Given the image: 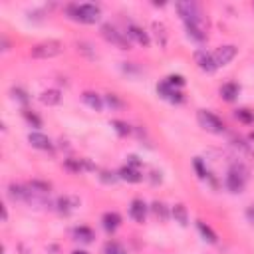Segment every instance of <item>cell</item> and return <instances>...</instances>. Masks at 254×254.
Masks as SVG:
<instances>
[{"label":"cell","mask_w":254,"mask_h":254,"mask_svg":"<svg viewBox=\"0 0 254 254\" xmlns=\"http://www.w3.org/2000/svg\"><path fill=\"white\" fill-rule=\"evenodd\" d=\"M65 10L71 20H77L81 24H95L101 18V10L95 4H69Z\"/></svg>","instance_id":"obj_1"},{"label":"cell","mask_w":254,"mask_h":254,"mask_svg":"<svg viewBox=\"0 0 254 254\" xmlns=\"http://www.w3.org/2000/svg\"><path fill=\"white\" fill-rule=\"evenodd\" d=\"M246 179H248V171H246V167H244L242 163H236V165H232V167L228 169L226 179H224V187H226L232 194H238V192L244 190V187H246Z\"/></svg>","instance_id":"obj_2"},{"label":"cell","mask_w":254,"mask_h":254,"mask_svg":"<svg viewBox=\"0 0 254 254\" xmlns=\"http://www.w3.org/2000/svg\"><path fill=\"white\" fill-rule=\"evenodd\" d=\"M179 16L183 18L185 24H196V26H202L204 28V18H202V10L196 2L192 0H183V2H177L175 4Z\"/></svg>","instance_id":"obj_3"},{"label":"cell","mask_w":254,"mask_h":254,"mask_svg":"<svg viewBox=\"0 0 254 254\" xmlns=\"http://www.w3.org/2000/svg\"><path fill=\"white\" fill-rule=\"evenodd\" d=\"M64 52V44L58 42V40H46V42H40L36 46H32L30 50V56L32 58H38V60H46V58H56Z\"/></svg>","instance_id":"obj_4"},{"label":"cell","mask_w":254,"mask_h":254,"mask_svg":"<svg viewBox=\"0 0 254 254\" xmlns=\"http://www.w3.org/2000/svg\"><path fill=\"white\" fill-rule=\"evenodd\" d=\"M196 119H198V125H200L202 129H206L208 133H216V135L224 133V123H222V119H220L218 115H214L212 111L198 109Z\"/></svg>","instance_id":"obj_5"},{"label":"cell","mask_w":254,"mask_h":254,"mask_svg":"<svg viewBox=\"0 0 254 254\" xmlns=\"http://www.w3.org/2000/svg\"><path fill=\"white\" fill-rule=\"evenodd\" d=\"M101 36L107 40V42H111V44H115L117 48H121V50H129L131 48V42H129V38H127V34L125 32H119L115 26H111V24H103L101 26Z\"/></svg>","instance_id":"obj_6"},{"label":"cell","mask_w":254,"mask_h":254,"mask_svg":"<svg viewBox=\"0 0 254 254\" xmlns=\"http://www.w3.org/2000/svg\"><path fill=\"white\" fill-rule=\"evenodd\" d=\"M236 46L234 44H224V46H220V48H216V52L212 54V58H214V64H216V67H222V65H228L232 60H234V56H236Z\"/></svg>","instance_id":"obj_7"},{"label":"cell","mask_w":254,"mask_h":254,"mask_svg":"<svg viewBox=\"0 0 254 254\" xmlns=\"http://www.w3.org/2000/svg\"><path fill=\"white\" fill-rule=\"evenodd\" d=\"M157 93H159V97H163V99H167V101H171V103H183V99H185L183 91L171 87L165 79H163L161 83H157Z\"/></svg>","instance_id":"obj_8"},{"label":"cell","mask_w":254,"mask_h":254,"mask_svg":"<svg viewBox=\"0 0 254 254\" xmlns=\"http://www.w3.org/2000/svg\"><path fill=\"white\" fill-rule=\"evenodd\" d=\"M194 62H196V65H198L202 71H206V73H212V71L218 69L216 64H214L212 54H208L206 50H196V52H194Z\"/></svg>","instance_id":"obj_9"},{"label":"cell","mask_w":254,"mask_h":254,"mask_svg":"<svg viewBox=\"0 0 254 254\" xmlns=\"http://www.w3.org/2000/svg\"><path fill=\"white\" fill-rule=\"evenodd\" d=\"M147 210H149V206H147V202H145L143 198H133L131 204H129V216H131L135 222H139V224L145 222Z\"/></svg>","instance_id":"obj_10"},{"label":"cell","mask_w":254,"mask_h":254,"mask_svg":"<svg viewBox=\"0 0 254 254\" xmlns=\"http://www.w3.org/2000/svg\"><path fill=\"white\" fill-rule=\"evenodd\" d=\"M79 204H81V200H79L77 196H69V194H65V196H60V198L56 200V210L62 212V214H69V212L75 210Z\"/></svg>","instance_id":"obj_11"},{"label":"cell","mask_w":254,"mask_h":254,"mask_svg":"<svg viewBox=\"0 0 254 254\" xmlns=\"http://www.w3.org/2000/svg\"><path fill=\"white\" fill-rule=\"evenodd\" d=\"M125 34H127V38H129V40H135V42H137V44H141L143 48H147V46L151 44L149 34H147L143 28L135 26V24H129V26H127V30H125Z\"/></svg>","instance_id":"obj_12"},{"label":"cell","mask_w":254,"mask_h":254,"mask_svg":"<svg viewBox=\"0 0 254 254\" xmlns=\"http://www.w3.org/2000/svg\"><path fill=\"white\" fill-rule=\"evenodd\" d=\"M218 93H220V97H222L224 101H234V99L238 97V93H240V85L234 83V81H226V83L220 85Z\"/></svg>","instance_id":"obj_13"},{"label":"cell","mask_w":254,"mask_h":254,"mask_svg":"<svg viewBox=\"0 0 254 254\" xmlns=\"http://www.w3.org/2000/svg\"><path fill=\"white\" fill-rule=\"evenodd\" d=\"M117 177H119L121 181H127V183H141V181H143L141 171H139V169H133V167H127V165L117 171Z\"/></svg>","instance_id":"obj_14"},{"label":"cell","mask_w":254,"mask_h":254,"mask_svg":"<svg viewBox=\"0 0 254 254\" xmlns=\"http://www.w3.org/2000/svg\"><path fill=\"white\" fill-rule=\"evenodd\" d=\"M101 224H103V228H105L107 232H115V230L121 226V216H119L117 212H113V210H107V212L101 216Z\"/></svg>","instance_id":"obj_15"},{"label":"cell","mask_w":254,"mask_h":254,"mask_svg":"<svg viewBox=\"0 0 254 254\" xmlns=\"http://www.w3.org/2000/svg\"><path fill=\"white\" fill-rule=\"evenodd\" d=\"M28 141H30V145L34 149H42V151H50L52 149V141L46 135H42V133H30Z\"/></svg>","instance_id":"obj_16"},{"label":"cell","mask_w":254,"mask_h":254,"mask_svg":"<svg viewBox=\"0 0 254 254\" xmlns=\"http://www.w3.org/2000/svg\"><path fill=\"white\" fill-rule=\"evenodd\" d=\"M40 101L44 105H48V107L58 105L62 101V93H60V89H46V91L40 93Z\"/></svg>","instance_id":"obj_17"},{"label":"cell","mask_w":254,"mask_h":254,"mask_svg":"<svg viewBox=\"0 0 254 254\" xmlns=\"http://www.w3.org/2000/svg\"><path fill=\"white\" fill-rule=\"evenodd\" d=\"M71 234H73V238L75 240H79V242H91L93 238H95V234H93V230L89 228V226H85V224H81V226H75L73 230H71Z\"/></svg>","instance_id":"obj_18"},{"label":"cell","mask_w":254,"mask_h":254,"mask_svg":"<svg viewBox=\"0 0 254 254\" xmlns=\"http://www.w3.org/2000/svg\"><path fill=\"white\" fill-rule=\"evenodd\" d=\"M185 30H187L189 38L194 40V42H198V44H202V42L206 40V32H204L202 26H196V24H185Z\"/></svg>","instance_id":"obj_19"},{"label":"cell","mask_w":254,"mask_h":254,"mask_svg":"<svg viewBox=\"0 0 254 254\" xmlns=\"http://www.w3.org/2000/svg\"><path fill=\"white\" fill-rule=\"evenodd\" d=\"M83 101H85V105H89L93 111H101L103 109V99L95 93V91H83Z\"/></svg>","instance_id":"obj_20"},{"label":"cell","mask_w":254,"mask_h":254,"mask_svg":"<svg viewBox=\"0 0 254 254\" xmlns=\"http://www.w3.org/2000/svg\"><path fill=\"white\" fill-rule=\"evenodd\" d=\"M171 214H173L175 222H179L181 226H187V224H189V214H187V208H185V204L177 202V204L171 208Z\"/></svg>","instance_id":"obj_21"},{"label":"cell","mask_w":254,"mask_h":254,"mask_svg":"<svg viewBox=\"0 0 254 254\" xmlns=\"http://www.w3.org/2000/svg\"><path fill=\"white\" fill-rule=\"evenodd\" d=\"M196 228H198V232H200V236L206 240V242H210V244H214L216 240H218V236H216V232L206 224V222H202V220H196Z\"/></svg>","instance_id":"obj_22"},{"label":"cell","mask_w":254,"mask_h":254,"mask_svg":"<svg viewBox=\"0 0 254 254\" xmlns=\"http://www.w3.org/2000/svg\"><path fill=\"white\" fill-rule=\"evenodd\" d=\"M151 28H153V32H155L157 44H159L161 48H165V46H167V28H165V24H163V22H153Z\"/></svg>","instance_id":"obj_23"},{"label":"cell","mask_w":254,"mask_h":254,"mask_svg":"<svg viewBox=\"0 0 254 254\" xmlns=\"http://www.w3.org/2000/svg\"><path fill=\"white\" fill-rule=\"evenodd\" d=\"M234 117H236L240 123H244V125L254 123V111H250V109H246V107L236 109V111H234Z\"/></svg>","instance_id":"obj_24"},{"label":"cell","mask_w":254,"mask_h":254,"mask_svg":"<svg viewBox=\"0 0 254 254\" xmlns=\"http://www.w3.org/2000/svg\"><path fill=\"white\" fill-rule=\"evenodd\" d=\"M111 127H113V131H115L119 137H125V135L131 133L129 123H125V121H121V119H111Z\"/></svg>","instance_id":"obj_25"},{"label":"cell","mask_w":254,"mask_h":254,"mask_svg":"<svg viewBox=\"0 0 254 254\" xmlns=\"http://www.w3.org/2000/svg\"><path fill=\"white\" fill-rule=\"evenodd\" d=\"M151 210H153V214H155L159 220H163V222L169 218V210H167L165 202H159V200H155V202L151 204Z\"/></svg>","instance_id":"obj_26"},{"label":"cell","mask_w":254,"mask_h":254,"mask_svg":"<svg viewBox=\"0 0 254 254\" xmlns=\"http://www.w3.org/2000/svg\"><path fill=\"white\" fill-rule=\"evenodd\" d=\"M28 187H30L32 190L40 192V194H46V192H50V189H52V185H50V183H46V181H40V179H32Z\"/></svg>","instance_id":"obj_27"},{"label":"cell","mask_w":254,"mask_h":254,"mask_svg":"<svg viewBox=\"0 0 254 254\" xmlns=\"http://www.w3.org/2000/svg\"><path fill=\"white\" fill-rule=\"evenodd\" d=\"M103 254H127V250H125L119 242L109 240V242H105V246H103Z\"/></svg>","instance_id":"obj_28"},{"label":"cell","mask_w":254,"mask_h":254,"mask_svg":"<svg viewBox=\"0 0 254 254\" xmlns=\"http://www.w3.org/2000/svg\"><path fill=\"white\" fill-rule=\"evenodd\" d=\"M105 103H107L111 109H121V107L125 105V101H123L117 93H107V95H105Z\"/></svg>","instance_id":"obj_29"},{"label":"cell","mask_w":254,"mask_h":254,"mask_svg":"<svg viewBox=\"0 0 254 254\" xmlns=\"http://www.w3.org/2000/svg\"><path fill=\"white\" fill-rule=\"evenodd\" d=\"M22 113H24L26 121H28V123H30V125H32L34 129H40V127H42V119H40V117H38V115H36L34 111H30V109H24Z\"/></svg>","instance_id":"obj_30"},{"label":"cell","mask_w":254,"mask_h":254,"mask_svg":"<svg viewBox=\"0 0 254 254\" xmlns=\"http://www.w3.org/2000/svg\"><path fill=\"white\" fill-rule=\"evenodd\" d=\"M171 87H175V89H181L183 85H185V77L183 75H179V73H171V75H167V79H165Z\"/></svg>","instance_id":"obj_31"},{"label":"cell","mask_w":254,"mask_h":254,"mask_svg":"<svg viewBox=\"0 0 254 254\" xmlns=\"http://www.w3.org/2000/svg\"><path fill=\"white\" fill-rule=\"evenodd\" d=\"M192 167H194V171H196L198 179H206V177H208V171H206V167H204V163H202V159H200V157H194Z\"/></svg>","instance_id":"obj_32"},{"label":"cell","mask_w":254,"mask_h":254,"mask_svg":"<svg viewBox=\"0 0 254 254\" xmlns=\"http://www.w3.org/2000/svg\"><path fill=\"white\" fill-rule=\"evenodd\" d=\"M99 179H101V183H105V185H113L119 177H117V173H109V171H99Z\"/></svg>","instance_id":"obj_33"},{"label":"cell","mask_w":254,"mask_h":254,"mask_svg":"<svg viewBox=\"0 0 254 254\" xmlns=\"http://www.w3.org/2000/svg\"><path fill=\"white\" fill-rule=\"evenodd\" d=\"M69 171H73V173H79V171H83V167H81V159H65V163H64Z\"/></svg>","instance_id":"obj_34"},{"label":"cell","mask_w":254,"mask_h":254,"mask_svg":"<svg viewBox=\"0 0 254 254\" xmlns=\"http://www.w3.org/2000/svg\"><path fill=\"white\" fill-rule=\"evenodd\" d=\"M12 95H14L18 101H22V103H28V101H30V97H28V93H26L24 89H18V87H16V89H12Z\"/></svg>","instance_id":"obj_35"},{"label":"cell","mask_w":254,"mask_h":254,"mask_svg":"<svg viewBox=\"0 0 254 254\" xmlns=\"http://www.w3.org/2000/svg\"><path fill=\"white\" fill-rule=\"evenodd\" d=\"M143 165V161L137 157V155H127V167H133V169H139Z\"/></svg>","instance_id":"obj_36"},{"label":"cell","mask_w":254,"mask_h":254,"mask_svg":"<svg viewBox=\"0 0 254 254\" xmlns=\"http://www.w3.org/2000/svg\"><path fill=\"white\" fill-rule=\"evenodd\" d=\"M246 218H248L250 222H254V202H252V204L246 208Z\"/></svg>","instance_id":"obj_37"},{"label":"cell","mask_w":254,"mask_h":254,"mask_svg":"<svg viewBox=\"0 0 254 254\" xmlns=\"http://www.w3.org/2000/svg\"><path fill=\"white\" fill-rule=\"evenodd\" d=\"M2 218L8 220V210H6V204H2Z\"/></svg>","instance_id":"obj_38"},{"label":"cell","mask_w":254,"mask_h":254,"mask_svg":"<svg viewBox=\"0 0 254 254\" xmlns=\"http://www.w3.org/2000/svg\"><path fill=\"white\" fill-rule=\"evenodd\" d=\"M71 254H89V252H87V250H81V248H79V250H73Z\"/></svg>","instance_id":"obj_39"},{"label":"cell","mask_w":254,"mask_h":254,"mask_svg":"<svg viewBox=\"0 0 254 254\" xmlns=\"http://www.w3.org/2000/svg\"><path fill=\"white\" fill-rule=\"evenodd\" d=\"M248 139H250V141H254V131H252V133L248 135Z\"/></svg>","instance_id":"obj_40"}]
</instances>
